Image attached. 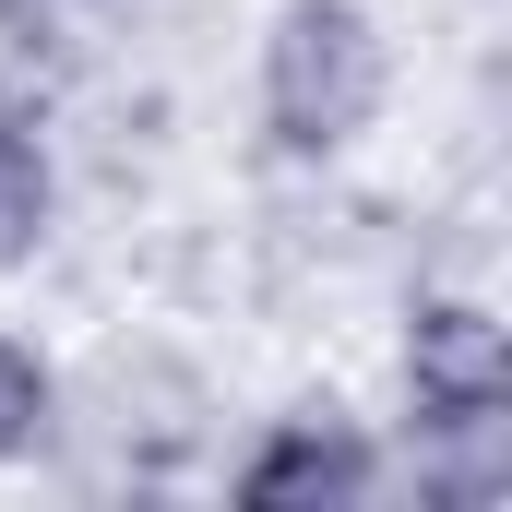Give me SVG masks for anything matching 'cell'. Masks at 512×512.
I'll use <instances>...</instances> for the list:
<instances>
[{
    "mask_svg": "<svg viewBox=\"0 0 512 512\" xmlns=\"http://www.w3.org/2000/svg\"><path fill=\"white\" fill-rule=\"evenodd\" d=\"M48 239H60V143L24 96H0V274H24Z\"/></svg>",
    "mask_w": 512,
    "mask_h": 512,
    "instance_id": "obj_4",
    "label": "cell"
},
{
    "mask_svg": "<svg viewBox=\"0 0 512 512\" xmlns=\"http://www.w3.org/2000/svg\"><path fill=\"white\" fill-rule=\"evenodd\" d=\"M60 417H72L60 358H48L24 322H0V465H36V453L60 441Z\"/></svg>",
    "mask_w": 512,
    "mask_h": 512,
    "instance_id": "obj_5",
    "label": "cell"
},
{
    "mask_svg": "<svg viewBox=\"0 0 512 512\" xmlns=\"http://www.w3.org/2000/svg\"><path fill=\"white\" fill-rule=\"evenodd\" d=\"M393 393H405V441L441 429H501L512 417V322L477 286H417L393 310Z\"/></svg>",
    "mask_w": 512,
    "mask_h": 512,
    "instance_id": "obj_2",
    "label": "cell"
},
{
    "mask_svg": "<svg viewBox=\"0 0 512 512\" xmlns=\"http://www.w3.org/2000/svg\"><path fill=\"white\" fill-rule=\"evenodd\" d=\"M382 489H393V441L346 393H298L286 417H262L251 453L227 465V501H251V512H358Z\"/></svg>",
    "mask_w": 512,
    "mask_h": 512,
    "instance_id": "obj_3",
    "label": "cell"
},
{
    "mask_svg": "<svg viewBox=\"0 0 512 512\" xmlns=\"http://www.w3.org/2000/svg\"><path fill=\"white\" fill-rule=\"evenodd\" d=\"M393 108V24L382 0H274L251 48V131L274 167L322 179Z\"/></svg>",
    "mask_w": 512,
    "mask_h": 512,
    "instance_id": "obj_1",
    "label": "cell"
}]
</instances>
